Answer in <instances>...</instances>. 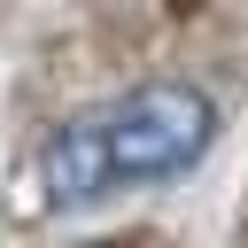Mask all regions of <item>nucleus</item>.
<instances>
[{
    "instance_id": "f257e3e1",
    "label": "nucleus",
    "mask_w": 248,
    "mask_h": 248,
    "mask_svg": "<svg viewBox=\"0 0 248 248\" xmlns=\"http://www.w3.org/2000/svg\"><path fill=\"white\" fill-rule=\"evenodd\" d=\"M209 140H217V101L186 78H155L108 108L62 124L39 147V194L54 209H85L124 186H163V178L194 170L209 155Z\"/></svg>"
}]
</instances>
